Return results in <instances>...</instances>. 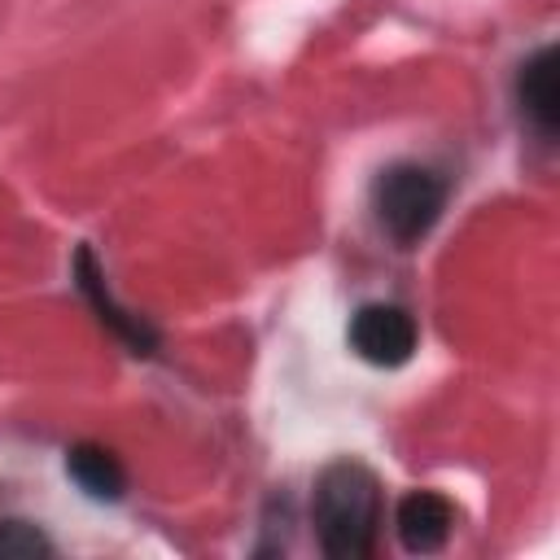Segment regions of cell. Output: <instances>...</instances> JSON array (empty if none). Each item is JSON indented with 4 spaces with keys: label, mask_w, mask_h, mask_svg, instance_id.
Returning a JSON list of instances; mask_svg holds the SVG:
<instances>
[{
    "label": "cell",
    "mask_w": 560,
    "mask_h": 560,
    "mask_svg": "<svg viewBox=\"0 0 560 560\" xmlns=\"http://www.w3.org/2000/svg\"><path fill=\"white\" fill-rule=\"evenodd\" d=\"M315 534L324 556L363 560L376 551L381 534V481L359 459H332L315 481Z\"/></svg>",
    "instance_id": "cell-1"
},
{
    "label": "cell",
    "mask_w": 560,
    "mask_h": 560,
    "mask_svg": "<svg viewBox=\"0 0 560 560\" xmlns=\"http://www.w3.org/2000/svg\"><path fill=\"white\" fill-rule=\"evenodd\" d=\"M372 210L389 241L416 245L446 210V179L420 162H394L372 184Z\"/></svg>",
    "instance_id": "cell-2"
},
{
    "label": "cell",
    "mask_w": 560,
    "mask_h": 560,
    "mask_svg": "<svg viewBox=\"0 0 560 560\" xmlns=\"http://www.w3.org/2000/svg\"><path fill=\"white\" fill-rule=\"evenodd\" d=\"M416 337H420L416 319L402 306H389V302L359 306L350 315V328H346L350 350L372 368H402L416 354Z\"/></svg>",
    "instance_id": "cell-3"
},
{
    "label": "cell",
    "mask_w": 560,
    "mask_h": 560,
    "mask_svg": "<svg viewBox=\"0 0 560 560\" xmlns=\"http://www.w3.org/2000/svg\"><path fill=\"white\" fill-rule=\"evenodd\" d=\"M70 271H74L79 293H83V298H88V306L96 311V319H101V324H105L122 346H131V354H153V350H158V332H153V324H149V319H140V315H131V311L109 293L105 271H101V262H96L92 245H79V249H74Z\"/></svg>",
    "instance_id": "cell-4"
},
{
    "label": "cell",
    "mask_w": 560,
    "mask_h": 560,
    "mask_svg": "<svg viewBox=\"0 0 560 560\" xmlns=\"http://www.w3.org/2000/svg\"><path fill=\"white\" fill-rule=\"evenodd\" d=\"M394 529L411 556H433L446 547V538L455 529V508L438 490H411L394 508Z\"/></svg>",
    "instance_id": "cell-5"
},
{
    "label": "cell",
    "mask_w": 560,
    "mask_h": 560,
    "mask_svg": "<svg viewBox=\"0 0 560 560\" xmlns=\"http://www.w3.org/2000/svg\"><path fill=\"white\" fill-rule=\"evenodd\" d=\"M516 105L525 114V122L551 140L556 136V118H560V105H556V48L542 44L534 57H525L521 74H516Z\"/></svg>",
    "instance_id": "cell-6"
},
{
    "label": "cell",
    "mask_w": 560,
    "mask_h": 560,
    "mask_svg": "<svg viewBox=\"0 0 560 560\" xmlns=\"http://www.w3.org/2000/svg\"><path fill=\"white\" fill-rule=\"evenodd\" d=\"M66 472L74 477V486L88 494V499H101V503H118L127 494V468L118 464V455L101 442H74L66 451Z\"/></svg>",
    "instance_id": "cell-7"
},
{
    "label": "cell",
    "mask_w": 560,
    "mask_h": 560,
    "mask_svg": "<svg viewBox=\"0 0 560 560\" xmlns=\"http://www.w3.org/2000/svg\"><path fill=\"white\" fill-rule=\"evenodd\" d=\"M52 556V542L31 521H0V560H35Z\"/></svg>",
    "instance_id": "cell-8"
}]
</instances>
